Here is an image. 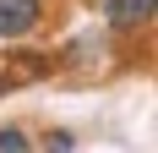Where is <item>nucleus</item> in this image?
I'll return each instance as SVG.
<instances>
[{
  "instance_id": "7ed1b4c3",
  "label": "nucleus",
  "mask_w": 158,
  "mask_h": 153,
  "mask_svg": "<svg viewBox=\"0 0 158 153\" xmlns=\"http://www.w3.org/2000/svg\"><path fill=\"white\" fill-rule=\"evenodd\" d=\"M0 153H27V131L22 126H6L0 131Z\"/></svg>"
},
{
  "instance_id": "20e7f679",
  "label": "nucleus",
  "mask_w": 158,
  "mask_h": 153,
  "mask_svg": "<svg viewBox=\"0 0 158 153\" xmlns=\"http://www.w3.org/2000/svg\"><path fill=\"white\" fill-rule=\"evenodd\" d=\"M44 148H49V153H71L77 142H71V131H49V142H44Z\"/></svg>"
},
{
  "instance_id": "f257e3e1",
  "label": "nucleus",
  "mask_w": 158,
  "mask_h": 153,
  "mask_svg": "<svg viewBox=\"0 0 158 153\" xmlns=\"http://www.w3.org/2000/svg\"><path fill=\"white\" fill-rule=\"evenodd\" d=\"M38 22H44V0H0V44L27 38Z\"/></svg>"
},
{
  "instance_id": "f03ea898",
  "label": "nucleus",
  "mask_w": 158,
  "mask_h": 153,
  "mask_svg": "<svg viewBox=\"0 0 158 153\" xmlns=\"http://www.w3.org/2000/svg\"><path fill=\"white\" fill-rule=\"evenodd\" d=\"M104 22H109L114 33L147 28V22H153V0H104Z\"/></svg>"
}]
</instances>
